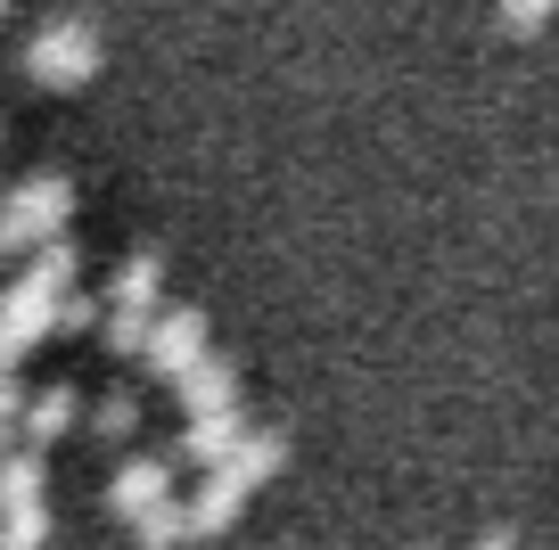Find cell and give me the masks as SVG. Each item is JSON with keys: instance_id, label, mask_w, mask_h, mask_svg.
<instances>
[{"instance_id": "7c38bea8", "label": "cell", "mask_w": 559, "mask_h": 550, "mask_svg": "<svg viewBox=\"0 0 559 550\" xmlns=\"http://www.w3.org/2000/svg\"><path fill=\"white\" fill-rule=\"evenodd\" d=\"M148 321H157V312H116V321H107V345H116V354H140Z\"/></svg>"}, {"instance_id": "6da1fadb", "label": "cell", "mask_w": 559, "mask_h": 550, "mask_svg": "<svg viewBox=\"0 0 559 550\" xmlns=\"http://www.w3.org/2000/svg\"><path fill=\"white\" fill-rule=\"evenodd\" d=\"M280 461H288V444H280L272 428H247L239 444L214 461V477H206V493L198 501H181V517H190V534H214V526H230V517L247 510V493H255L263 477H280Z\"/></svg>"}, {"instance_id": "3957f363", "label": "cell", "mask_w": 559, "mask_h": 550, "mask_svg": "<svg viewBox=\"0 0 559 550\" xmlns=\"http://www.w3.org/2000/svg\"><path fill=\"white\" fill-rule=\"evenodd\" d=\"M174 386H181V403H190V419H198V411H230V403H239V370H230V361H214V354H198Z\"/></svg>"}, {"instance_id": "8992f818", "label": "cell", "mask_w": 559, "mask_h": 550, "mask_svg": "<svg viewBox=\"0 0 559 550\" xmlns=\"http://www.w3.org/2000/svg\"><path fill=\"white\" fill-rule=\"evenodd\" d=\"M34 74H58V83H74V74H91V34H74V25H58L50 41H34Z\"/></svg>"}, {"instance_id": "9c48e42d", "label": "cell", "mask_w": 559, "mask_h": 550, "mask_svg": "<svg viewBox=\"0 0 559 550\" xmlns=\"http://www.w3.org/2000/svg\"><path fill=\"white\" fill-rule=\"evenodd\" d=\"M67 428H74V395L67 386H50L41 403H25V435H34V444H50V435H67Z\"/></svg>"}, {"instance_id": "7a4b0ae2", "label": "cell", "mask_w": 559, "mask_h": 550, "mask_svg": "<svg viewBox=\"0 0 559 550\" xmlns=\"http://www.w3.org/2000/svg\"><path fill=\"white\" fill-rule=\"evenodd\" d=\"M198 354H206V321H198V312H157V321H148V337H140V361H148L165 386H174Z\"/></svg>"}, {"instance_id": "5bb4252c", "label": "cell", "mask_w": 559, "mask_h": 550, "mask_svg": "<svg viewBox=\"0 0 559 550\" xmlns=\"http://www.w3.org/2000/svg\"><path fill=\"white\" fill-rule=\"evenodd\" d=\"M477 550H519V542H510V534H477Z\"/></svg>"}, {"instance_id": "5b68a950", "label": "cell", "mask_w": 559, "mask_h": 550, "mask_svg": "<svg viewBox=\"0 0 559 550\" xmlns=\"http://www.w3.org/2000/svg\"><path fill=\"white\" fill-rule=\"evenodd\" d=\"M239 435H247V428H239V403H230V411H198V419H190V435H181V452H190L198 468H214L230 444H239Z\"/></svg>"}, {"instance_id": "277c9868", "label": "cell", "mask_w": 559, "mask_h": 550, "mask_svg": "<svg viewBox=\"0 0 559 550\" xmlns=\"http://www.w3.org/2000/svg\"><path fill=\"white\" fill-rule=\"evenodd\" d=\"M165 493H174V461H132L116 485H107V510H116V517H140L148 501H165Z\"/></svg>"}, {"instance_id": "52a82bcc", "label": "cell", "mask_w": 559, "mask_h": 550, "mask_svg": "<svg viewBox=\"0 0 559 550\" xmlns=\"http://www.w3.org/2000/svg\"><path fill=\"white\" fill-rule=\"evenodd\" d=\"M50 542V510L41 501H9L0 510V550H41Z\"/></svg>"}, {"instance_id": "8fae6325", "label": "cell", "mask_w": 559, "mask_h": 550, "mask_svg": "<svg viewBox=\"0 0 559 550\" xmlns=\"http://www.w3.org/2000/svg\"><path fill=\"white\" fill-rule=\"evenodd\" d=\"M91 428H99V435H107V444H123V435H132V428H140V403H132V395H107V403H99V411H91Z\"/></svg>"}, {"instance_id": "4fadbf2b", "label": "cell", "mask_w": 559, "mask_h": 550, "mask_svg": "<svg viewBox=\"0 0 559 550\" xmlns=\"http://www.w3.org/2000/svg\"><path fill=\"white\" fill-rule=\"evenodd\" d=\"M543 9H551V0H510L502 17H510V25H543Z\"/></svg>"}, {"instance_id": "30bf717a", "label": "cell", "mask_w": 559, "mask_h": 550, "mask_svg": "<svg viewBox=\"0 0 559 550\" xmlns=\"http://www.w3.org/2000/svg\"><path fill=\"white\" fill-rule=\"evenodd\" d=\"M116 312H157V255L123 263V279H116Z\"/></svg>"}, {"instance_id": "ba28073f", "label": "cell", "mask_w": 559, "mask_h": 550, "mask_svg": "<svg viewBox=\"0 0 559 550\" xmlns=\"http://www.w3.org/2000/svg\"><path fill=\"white\" fill-rule=\"evenodd\" d=\"M132 526H140V550H174L181 534H190V517H181V501L165 493V501H148V510H140Z\"/></svg>"}]
</instances>
